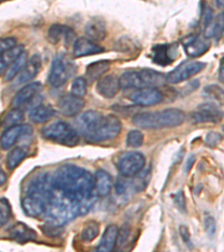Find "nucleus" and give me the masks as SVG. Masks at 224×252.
<instances>
[{"label":"nucleus","instance_id":"f8f14e48","mask_svg":"<svg viewBox=\"0 0 224 252\" xmlns=\"http://www.w3.org/2000/svg\"><path fill=\"white\" fill-rule=\"evenodd\" d=\"M59 110L65 117H75L82 111L84 100L73 93L64 94L59 99Z\"/></svg>","mask_w":224,"mask_h":252},{"label":"nucleus","instance_id":"39448f33","mask_svg":"<svg viewBox=\"0 0 224 252\" xmlns=\"http://www.w3.org/2000/svg\"><path fill=\"white\" fill-rule=\"evenodd\" d=\"M42 135L45 139L68 147L79 144V132L64 121H56L54 124L46 126L42 130Z\"/></svg>","mask_w":224,"mask_h":252},{"label":"nucleus","instance_id":"bb28decb","mask_svg":"<svg viewBox=\"0 0 224 252\" xmlns=\"http://www.w3.org/2000/svg\"><path fill=\"white\" fill-rule=\"evenodd\" d=\"M224 32V11L219 14L215 19L212 20V23L205 28L204 36L205 38H219L221 37Z\"/></svg>","mask_w":224,"mask_h":252},{"label":"nucleus","instance_id":"72a5a7b5","mask_svg":"<svg viewBox=\"0 0 224 252\" xmlns=\"http://www.w3.org/2000/svg\"><path fill=\"white\" fill-rule=\"evenodd\" d=\"M144 144V135L139 130H131L127 136V146L131 148H139Z\"/></svg>","mask_w":224,"mask_h":252},{"label":"nucleus","instance_id":"ddd939ff","mask_svg":"<svg viewBox=\"0 0 224 252\" xmlns=\"http://www.w3.org/2000/svg\"><path fill=\"white\" fill-rule=\"evenodd\" d=\"M32 133V129L28 125H16L8 127L1 135V148L3 150L10 149L19 140L20 137L30 136Z\"/></svg>","mask_w":224,"mask_h":252},{"label":"nucleus","instance_id":"b1692460","mask_svg":"<svg viewBox=\"0 0 224 252\" xmlns=\"http://www.w3.org/2000/svg\"><path fill=\"white\" fill-rule=\"evenodd\" d=\"M85 34L88 35L90 39L95 40V42H101L107 35L104 23L99 18H93L92 20H90L87 26H85Z\"/></svg>","mask_w":224,"mask_h":252},{"label":"nucleus","instance_id":"a211bd4d","mask_svg":"<svg viewBox=\"0 0 224 252\" xmlns=\"http://www.w3.org/2000/svg\"><path fill=\"white\" fill-rule=\"evenodd\" d=\"M120 89V80L116 75L102 76L96 84L97 92L102 96L107 97V99H111V97L116 96Z\"/></svg>","mask_w":224,"mask_h":252},{"label":"nucleus","instance_id":"20e7f679","mask_svg":"<svg viewBox=\"0 0 224 252\" xmlns=\"http://www.w3.org/2000/svg\"><path fill=\"white\" fill-rule=\"evenodd\" d=\"M121 89H146L161 87L167 82L166 75L150 68L127 71L120 76Z\"/></svg>","mask_w":224,"mask_h":252},{"label":"nucleus","instance_id":"473e14b6","mask_svg":"<svg viewBox=\"0 0 224 252\" xmlns=\"http://www.w3.org/2000/svg\"><path fill=\"white\" fill-rule=\"evenodd\" d=\"M100 233V226L96 222H90L84 226V229L81 232V238L85 242H91L95 240Z\"/></svg>","mask_w":224,"mask_h":252},{"label":"nucleus","instance_id":"6e6552de","mask_svg":"<svg viewBox=\"0 0 224 252\" xmlns=\"http://www.w3.org/2000/svg\"><path fill=\"white\" fill-rule=\"evenodd\" d=\"M190 117L193 124H218L223 119V111L214 102H207L198 105Z\"/></svg>","mask_w":224,"mask_h":252},{"label":"nucleus","instance_id":"dca6fc26","mask_svg":"<svg viewBox=\"0 0 224 252\" xmlns=\"http://www.w3.org/2000/svg\"><path fill=\"white\" fill-rule=\"evenodd\" d=\"M102 52H104L102 46L87 37L77 38L73 44V53H74L75 58H83V56L99 54Z\"/></svg>","mask_w":224,"mask_h":252},{"label":"nucleus","instance_id":"09e8293b","mask_svg":"<svg viewBox=\"0 0 224 252\" xmlns=\"http://www.w3.org/2000/svg\"><path fill=\"white\" fill-rule=\"evenodd\" d=\"M194 161H195V158L193 157V156H191L189 159H187V161H186V166H185V169H186V172H190V169L192 168V166H193V164H194Z\"/></svg>","mask_w":224,"mask_h":252},{"label":"nucleus","instance_id":"9b49d317","mask_svg":"<svg viewBox=\"0 0 224 252\" xmlns=\"http://www.w3.org/2000/svg\"><path fill=\"white\" fill-rule=\"evenodd\" d=\"M130 99L133 103L141 107H148V105H155L160 103L164 95L158 90L157 88H146L139 89V90L133 92Z\"/></svg>","mask_w":224,"mask_h":252},{"label":"nucleus","instance_id":"2f4dec72","mask_svg":"<svg viewBox=\"0 0 224 252\" xmlns=\"http://www.w3.org/2000/svg\"><path fill=\"white\" fill-rule=\"evenodd\" d=\"M24 120V112L19 108H14L5 116L2 125L5 127H11V126L19 125Z\"/></svg>","mask_w":224,"mask_h":252},{"label":"nucleus","instance_id":"58836bf2","mask_svg":"<svg viewBox=\"0 0 224 252\" xmlns=\"http://www.w3.org/2000/svg\"><path fill=\"white\" fill-rule=\"evenodd\" d=\"M202 20H203V24H204L205 28L209 26L210 24L212 23V20H213V11H212V9L209 7V5H207V3H205V2H203Z\"/></svg>","mask_w":224,"mask_h":252},{"label":"nucleus","instance_id":"a19ab883","mask_svg":"<svg viewBox=\"0 0 224 252\" xmlns=\"http://www.w3.org/2000/svg\"><path fill=\"white\" fill-rule=\"evenodd\" d=\"M221 140H222V136L219 135V133H217V132H209L205 138L206 145L212 148L217 147Z\"/></svg>","mask_w":224,"mask_h":252},{"label":"nucleus","instance_id":"4be33fe9","mask_svg":"<svg viewBox=\"0 0 224 252\" xmlns=\"http://www.w3.org/2000/svg\"><path fill=\"white\" fill-rule=\"evenodd\" d=\"M118 235H119V229L115 224H110L104 230L102 239L96 247L97 252H110L115 249L118 241Z\"/></svg>","mask_w":224,"mask_h":252},{"label":"nucleus","instance_id":"a18cd8bd","mask_svg":"<svg viewBox=\"0 0 224 252\" xmlns=\"http://www.w3.org/2000/svg\"><path fill=\"white\" fill-rule=\"evenodd\" d=\"M174 201H175V204H176V206L178 207V209L181 210V211H183V212H184V211L186 210L184 194H183L182 192H178L176 195H175Z\"/></svg>","mask_w":224,"mask_h":252},{"label":"nucleus","instance_id":"5701e85b","mask_svg":"<svg viewBox=\"0 0 224 252\" xmlns=\"http://www.w3.org/2000/svg\"><path fill=\"white\" fill-rule=\"evenodd\" d=\"M9 234L11 238L17 240L20 243H25L28 241H32V240L36 239V232L30 226L26 225L25 223L18 222L16 223L15 225L10 227Z\"/></svg>","mask_w":224,"mask_h":252},{"label":"nucleus","instance_id":"8fccbe9b","mask_svg":"<svg viewBox=\"0 0 224 252\" xmlns=\"http://www.w3.org/2000/svg\"><path fill=\"white\" fill-rule=\"evenodd\" d=\"M0 176H1V181H0V184L3 185L6 183V181H7V176H6V174H5V172H3L2 169L0 170Z\"/></svg>","mask_w":224,"mask_h":252},{"label":"nucleus","instance_id":"f257e3e1","mask_svg":"<svg viewBox=\"0 0 224 252\" xmlns=\"http://www.w3.org/2000/svg\"><path fill=\"white\" fill-rule=\"evenodd\" d=\"M52 185L60 195L80 205L83 213L87 212L84 206L95 192V176L89 170L75 165H64L56 170Z\"/></svg>","mask_w":224,"mask_h":252},{"label":"nucleus","instance_id":"37998d69","mask_svg":"<svg viewBox=\"0 0 224 252\" xmlns=\"http://www.w3.org/2000/svg\"><path fill=\"white\" fill-rule=\"evenodd\" d=\"M15 46H16V38L14 37L2 38L1 42H0V51H1V53L9 51Z\"/></svg>","mask_w":224,"mask_h":252},{"label":"nucleus","instance_id":"c756f323","mask_svg":"<svg viewBox=\"0 0 224 252\" xmlns=\"http://www.w3.org/2000/svg\"><path fill=\"white\" fill-rule=\"evenodd\" d=\"M202 95L204 96L205 99L211 100V102L224 105V90L222 88H220L219 85H207V87L203 89Z\"/></svg>","mask_w":224,"mask_h":252},{"label":"nucleus","instance_id":"aec40b11","mask_svg":"<svg viewBox=\"0 0 224 252\" xmlns=\"http://www.w3.org/2000/svg\"><path fill=\"white\" fill-rule=\"evenodd\" d=\"M40 67H42V58H40L39 54H34L27 62L26 66L23 68V71L19 73L17 83L23 84L31 82L38 74Z\"/></svg>","mask_w":224,"mask_h":252},{"label":"nucleus","instance_id":"2eb2a0df","mask_svg":"<svg viewBox=\"0 0 224 252\" xmlns=\"http://www.w3.org/2000/svg\"><path fill=\"white\" fill-rule=\"evenodd\" d=\"M183 44L186 54L190 58H198L210 50V43L207 42V38H202L196 35L187 36L183 39Z\"/></svg>","mask_w":224,"mask_h":252},{"label":"nucleus","instance_id":"0eeeda50","mask_svg":"<svg viewBox=\"0 0 224 252\" xmlns=\"http://www.w3.org/2000/svg\"><path fill=\"white\" fill-rule=\"evenodd\" d=\"M145 165L146 158L142 154L137 152L126 153L118 162V169L124 177H133L144 169Z\"/></svg>","mask_w":224,"mask_h":252},{"label":"nucleus","instance_id":"4468645a","mask_svg":"<svg viewBox=\"0 0 224 252\" xmlns=\"http://www.w3.org/2000/svg\"><path fill=\"white\" fill-rule=\"evenodd\" d=\"M178 48L177 45H165L160 44L153 47L152 50V59L156 64L166 66V65L172 64L173 61L177 59Z\"/></svg>","mask_w":224,"mask_h":252},{"label":"nucleus","instance_id":"4c0bfd02","mask_svg":"<svg viewBox=\"0 0 224 252\" xmlns=\"http://www.w3.org/2000/svg\"><path fill=\"white\" fill-rule=\"evenodd\" d=\"M43 231L45 234L50 235V237H56V235H60L62 232V225L61 224H53V223H46L43 227Z\"/></svg>","mask_w":224,"mask_h":252},{"label":"nucleus","instance_id":"f704fd0d","mask_svg":"<svg viewBox=\"0 0 224 252\" xmlns=\"http://www.w3.org/2000/svg\"><path fill=\"white\" fill-rule=\"evenodd\" d=\"M11 217V206L10 203L6 200L5 197H2L0 200V224L3 226L6 223L9 221Z\"/></svg>","mask_w":224,"mask_h":252},{"label":"nucleus","instance_id":"7ed1b4c3","mask_svg":"<svg viewBox=\"0 0 224 252\" xmlns=\"http://www.w3.org/2000/svg\"><path fill=\"white\" fill-rule=\"evenodd\" d=\"M185 121V113L181 109H165L161 111L141 112L133 117L132 123L141 129L174 128Z\"/></svg>","mask_w":224,"mask_h":252},{"label":"nucleus","instance_id":"f03ea898","mask_svg":"<svg viewBox=\"0 0 224 252\" xmlns=\"http://www.w3.org/2000/svg\"><path fill=\"white\" fill-rule=\"evenodd\" d=\"M77 128L89 142L108 141L119 135L122 125L116 116H102L96 111H87L77 119Z\"/></svg>","mask_w":224,"mask_h":252},{"label":"nucleus","instance_id":"1a4fd4ad","mask_svg":"<svg viewBox=\"0 0 224 252\" xmlns=\"http://www.w3.org/2000/svg\"><path fill=\"white\" fill-rule=\"evenodd\" d=\"M205 67V63L203 62H184L181 65L173 70L172 72H169L168 74L166 75L167 78V82L176 84V83H181L183 81H186L191 78H193L194 75L198 74L203 68Z\"/></svg>","mask_w":224,"mask_h":252},{"label":"nucleus","instance_id":"de8ad7c7","mask_svg":"<svg viewBox=\"0 0 224 252\" xmlns=\"http://www.w3.org/2000/svg\"><path fill=\"white\" fill-rule=\"evenodd\" d=\"M219 80L221 81L222 83H224V59L221 61V65H220V70H219Z\"/></svg>","mask_w":224,"mask_h":252},{"label":"nucleus","instance_id":"6ab92c4d","mask_svg":"<svg viewBox=\"0 0 224 252\" xmlns=\"http://www.w3.org/2000/svg\"><path fill=\"white\" fill-rule=\"evenodd\" d=\"M48 40L52 44H59L61 40H64L65 44H71L75 38V32L72 28L64 25H52L47 32Z\"/></svg>","mask_w":224,"mask_h":252},{"label":"nucleus","instance_id":"393cba45","mask_svg":"<svg viewBox=\"0 0 224 252\" xmlns=\"http://www.w3.org/2000/svg\"><path fill=\"white\" fill-rule=\"evenodd\" d=\"M55 115V110L48 105H38L32 109L30 112V119L34 124H44L51 120Z\"/></svg>","mask_w":224,"mask_h":252},{"label":"nucleus","instance_id":"e433bc0d","mask_svg":"<svg viewBox=\"0 0 224 252\" xmlns=\"http://www.w3.org/2000/svg\"><path fill=\"white\" fill-rule=\"evenodd\" d=\"M147 172H141L139 174H137L134 177V180L132 182V188L136 189V190H142L145 189L146 186H147L149 180L147 178Z\"/></svg>","mask_w":224,"mask_h":252},{"label":"nucleus","instance_id":"9d476101","mask_svg":"<svg viewBox=\"0 0 224 252\" xmlns=\"http://www.w3.org/2000/svg\"><path fill=\"white\" fill-rule=\"evenodd\" d=\"M24 212L32 218H38L46 213L48 207V200L35 194H27L22 202Z\"/></svg>","mask_w":224,"mask_h":252},{"label":"nucleus","instance_id":"cd10ccee","mask_svg":"<svg viewBox=\"0 0 224 252\" xmlns=\"http://www.w3.org/2000/svg\"><path fill=\"white\" fill-rule=\"evenodd\" d=\"M110 68L109 61H97L88 65L87 67V76L90 81L99 80L103 76L105 72Z\"/></svg>","mask_w":224,"mask_h":252},{"label":"nucleus","instance_id":"3c124183","mask_svg":"<svg viewBox=\"0 0 224 252\" xmlns=\"http://www.w3.org/2000/svg\"><path fill=\"white\" fill-rule=\"evenodd\" d=\"M217 6L220 8H224V0H217Z\"/></svg>","mask_w":224,"mask_h":252},{"label":"nucleus","instance_id":"7c9ffc66","mask_svg":"<svg viewBox=\"0 0 224 252\" xmlns=\"http://www.w3.org/2000/svg\"><path fill=\"white\" fill-rule=\"evenodd\" d=\"M27 64V53L23 52L22 55L15 61V62L10 65L9 68H8L5 75V80L6 81H11L14 80L16 75H18L20 72L23 71V68L26 66Z\"/></svg>","mask_w":224,"mask_h":252},{"label":"nucleus","instance_id":"423d86ee","mask_svg":"<svg viewBox=\"0 0 224 252\" xmlns=\"http://www.w3.org/2000/svg\"><path fill=\"white\" fill-rule=\"evenodd\" d=\"M72 71L73 66L70 61L65 59L64 55H58L52 62L50 75H48V83L54 88L62 87L70 79Z\"/></svg>","mask_w":224,"mask_h":252},{"label":"nucleus","instance_id":"412c9836","mask_svg":"<svg viewBox=\"0 0 224 252\" xmlns=\"http://www.w3.org/2000/svg\"><path fill=\"white\" fill-rule=\"evenodd\" d=\"M112 177L105 170L99 169L95 174V192L99 197H105L111 193Z\"/></svg>","mask_w":224,"mask_h":252},{"label":"nucleus","instance_id":"c03bdc74","mask_svg":"<svg viewBox=\"0 0 224 252\" xmlns=\"http://www.w3.org/2000/svg\"><path fill=\"white\" fill-rule=\"evenodd\" d=\"M130 183L125 180H119L116 184V192L118 195H124L128 190Z\"/></svg>","mask_w":224,"mask_h":252},{"label":"nucleus","instance_id":"f3484780","mask_svg":"<svg viewBox=\"0 0 224 252\" xmlns=\"http://www.w3.org/2000/svg\"><path fill=\"white\" fill-rule=\"evenodd\" d=\"M40 90H42V84L39 82H32L25 85L14 97L13 105L15 108H20L28 104L32 100H34V97L38 94Z\"/></svg>","mask_w":224,"mask_h":252},{"label":"nucleus","instance_id":"79ce46f5","mask_svg":"<svg viewBox=\"0 0 224 252\" xmlns=\"http://www.w3.org/2000/svg\"><path fill=\"white\" fill-rule=\"evenodd\" d=\"M204 225H205V230L207 234L210 237H213L217 232V223H215V220L212 217H206L204 220Z\"/></svg>","mask_w":224,"mask_h":252},{"label":"nucleus","instance_id":"ea45409f","mask_svg":"<svg viewBox=\"0 0 224 252\" xmlns=\"http://www.w3.org/2000/svg\"><path fill=\"white\" fill-rule=\"evenodd\" d=\"M130 235V227L128 225H124L121 227V230H119V235H118V241H117V246L121 248L126 245L127 240Z\"/></svg>","mask_w":224,"mask_h":252},{"label":"nucleus","instance_id":"a878e982","mask_svg":"<svg viewBox=\"0 0 224 252\" xmlns=\"http://www.w3.org/2000/svg\"><path fill=\"white\" fill-rule=\"evenodd\" d=\"M23 52H25L23 45H16L11 50L1 53V56H0V71H1V74L7 72L10 65L22 55Z\"/></svg>","mask_w":224,"mask_h":252},{"label":"nucleus","instance_id":"49530a36","mask_svg":"<svg viewBox=\"0 0 224 252\" xmlns=\"http://www.w3.org/2000/svg\"><path fill=\"white\" fill-rule=\"evenodd\" d=\"M179 232H181L182 239L184 240V242L186 243V245H190V242H191V233H190L189 229H187L186 226L182 225L181 227H179Z\"/></svg>","mask_w":224,"mask_h":252},{"label":"nucleus","instance_id":"c85d7f7f","mask_svg":"<svg viewBox=\"0 0 224 252\" xmlns=\"http://www.w3.org/2000/svg\"><path fill=\"white\" fill-rule=\"evenodd\" d=\"M28 155V148L20 146V147H15L7 156V167L10 170H14Z\"/></svg>","mask_w":224,"mask_h":252},{"label":"nucleus","instance_id":"c9c22d12","mask_svg":"<svg viewBox=\"0 0 224 252\" xmlns=\"http://www.w3.org/2000/svg\"><path fill=\"white\" fill-rule=\"evenodd\" d=\"M71 90L73 94L83 97L87 93V81L83 78H76L73 81Z\"/></svg>","mask_w":224,"mask_h":252},{"label":"nucleus","instance_id":"603ef678","mask_svg":"<svg viewBox=\"0 0 224 252\" xmlns=\"http://www.w3.org/2000/svg\"><path fill=\"white\" fill-rule=\"evenodd\" d=\"M222 129H223V131H224V126H223V127H222Z\"/></svg>","mask_w":224,"mask_h":252}]
</instances>
